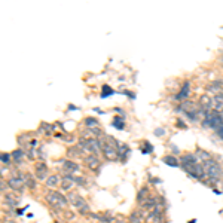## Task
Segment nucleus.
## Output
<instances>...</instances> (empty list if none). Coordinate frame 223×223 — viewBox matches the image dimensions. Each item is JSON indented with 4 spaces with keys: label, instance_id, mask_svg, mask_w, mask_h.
I'll use <instances>...</instances> for the list:
<instances>
[{
    "label": "nucleus",
    "instance_id": "f257e3e1",
    "mask_svg": "<svg viewBox=\"0 0 223 223\" xmlns=\"http://www.w3.org/2000/svg\"><path fill=\"white\" fill-rule=\"evenodd\" d=\"M181 162H183V170H185L188 174H190L192 177H195V178L204 177L205 170H204V167H201L199 164H198V159H196L193 155L183 156V158H181Z\"/></svg>",
    "mask_w": 223,
    "mask_h": 223
},
{
    "label": "nucleus",
    "instance_id": "f03ea898",
    "mask_svg": "<svg viewBox=\"0 0 223 223\" xmlns=\"http://www.w3.org/2000/svg\"><path fill=\"white\" fill-rule=\"evenodd\" d=\"M46 201L55 208H66L68 204V199L64 198L60 192H49L46 195Z\"/></svg>",
    "mask_w": 223,
    "mask_h": 223
},
{
    "label": "nucleus",
    "instance_id": "7ed1b4c3",
    "mask_svg": "<svg viewBox=\"0 0 223 223\" xmlns=\"http://www.w3.org/2000/svg\"><path fill=\"white\" fill-rule=\"evenodd\" d=\"M204 170H205V173H207L211 178H214V180H219V178L223 177L222 167H220L217 162H214V161H207V162L204 164Z\"/></svg>",
    "mask_w": 223,
    "mask_h": 223
},
{
    "label": "nucleus",
    "instance_id": "20e7f679",
    "mask_svg": "<svg viewBox=\"0 0 223 223\" xmlns=\"http://www.w3.org/2000/svg\"><path fill=\"white\" fill-rule=\"evenodd\" d=\"M68 202L70 204H73L76 208H78L80 213H85V211H88V205H86V201L83 199L82 196H79L78 193H70L68 195Z\"/></svg>",
    "mask_w": 223,
    "mask_h": 223
},
{
    "label": "nucleus",
    "instance_id": "39448f33",
    "mask_svg": "<svg viewBox=\"0 0 223 223\" xmlns=\"http://www.w3.org/2000/svg\"><path fill=\"white\" fill-rule=\"evenodd\" d=\"M207 122L204 123L205 126H210V128H214V130H220L223 126V122H222V116L219 115V113H210L208 116H207V119H205Z\"/></svg>",
    "mask_w": 223,
    "mask_h": 223
},
{
    "label": "nucleus",
    "instance_id": "423d86ee",
    "mask_svg": "<svg viewBox=\"0 0 223 223\" xmlns=\"http://www.w3.org/2000/svg\"><path fill=\"white\" fill-rule=\"evenodd\" d=\"M22 185H24V181H22L21 178H11V180H9V186H11L13 190H21Z\"/></svg>",
    "mask_w": 223,
    "mask_h": 223
},
{
    "label": "nucleus",
    "instance_id": "0eeeda50",
    "mask_svg": "<svg viewBox=\"0 0 223 223\" xmlns=\"http://www.w3.org/2000/svg\"><path fill=\"white\" fill-rule=\"evenodd\" d=\"M85 161H86V165H88L91 170H97V168H98V159H97L95 156H89V158H86Z\"/></svg>",
    "mask_w": 223,
    "mask_h": 223
},
{
    "label": "nucleus",
    "instance_id": "6e6552de",
    "mask_svg": "<svg viewBox=\"0 0 223 223\" xmlns=\"http://www.w3.org/2000/svg\"><path fill=\"white\" fill-rule=\"evenodd\" d=\"M67 167V174H75V173H78V165L76 164H73V162H64V168Z\"/></svg>",
    "mask_w": 223,
    "mask_h": 223
},
{
    "label": "nucleus",
    "instance_id": "1a4fd4ad",
    "mask_svg": "<svg viewBox=\"0 0 223 223\" xmlns=\"http://www.w3.org/2000/svg\"><path fill=\"white\" fill-rule=\"evenodd\" d=\"M189 95V83H185V86L181 88V91H180V94L177 95L178 100H181V98H186Z\"/></svg>",
    "mask_w": 223,
    "mask_h": 223
},
{
    "label": "nucleus",
    "instance_id": "9d476101",
    "mask_svg": "<svg viewBox=\"0 0 223 223\" xmlns=\"http://www.w3.org/2000/svg\"><path fill=\"white\" fill-rule=\"evenodd\" d=\"M130 223H143V216H140V213H134L130 217Z\"/></svg>",
    "mask_w": 223,
    "mask_h": 223
},
{
    "label": "nucleus",
    "instance_id": "9b49d317",
    "mask_svg": "<svg viewBox=\"0 0 223 223\" xmlns=\"http://www.w3.org/2000/svg\"><path fill=\"white\" fill-rule=\"evenodd\" d=\"M201 106H202L204 110L210 109V107H211V100H210L208 97H202V98H201Z\"/></svg>",
    "mask_w": 223,
    "mask_h": 223
},
{
    "label": "nucleus",
    "instance_id": "f8f14e48",
    "mask_svg": "<svg viewBox=\"0 0 223 223\" xmlns=\"http://www.w3.org/2000/svg\"><path fill=\"white\" fill-rule=\"evenodd\" d=\"M57 185H58V177L57 176H51V177L48 178V181H46V186L48 188H55Z\"/></svg>",
    "mask_w": 223,
    "mask_h": 223
},
{
    "label": "nucleus",
    "instance_id": "ddd939ff",
    "mask_svg": "<svg viewBox=\"0 0 223 223\" xmlns=\"http://www.w3.org/2000/svg\"><path fill=\"white\" fill-rule=\"evenodd\" d=\"M46 171H48V168L45 167V165H37V177H39V178H45V176H46Z\"/></svg>",
    "mask_w": 223,
    "mask_h": 223
},
{
    "label": "nucleus",
    "instance_id": "4468645a",
    "mask_svg": "<svg viewBox=\"0 0 223 223\" xmlns=\"http://www.w3.org/2000/svg\"><path fill=\"white\" fill-rule=\"evenodd\" d=\"M214 103H216V109L217 110H223V95H217L214 98Z\"/></svg>",
    "mask_w": 223,
    "mask_h": 223
},
{
    "label": "nucleus",
    "instance_id": "2eb2a0df",
    "mask_svg": "<svg viewBox=\"0 0 223 223\" xmlns=\"http://www.w3.org/2000/svg\"><path fill=\"white\" fill-rule=\"evenodd\" d=\"M164 162L168 164L170 167H178V162L174 159V158H164Z\"/></svg>",
    "mask_w": 223,
    "mask_h": 223
},
{
    "label": "nucleus",
    "instance_id": "dca6fc26",
    "mask_svg": "<svg viewBox=\"0 0 223 223\" xmlns=\"http://www.w3.org/2000/svg\"><path fill=\"white\" fill-rule=\"evenodd\" d=\"M125 122H123L122 119H119V118H115L113 119V126H116V128H119V130H122Z\"/></svg>",
    "mask_w": 223,
    "mask_h": 223
},
{
    "label": "nucleus",
    "instance_id": "f3484780",
    "mask_svg": "<svg viewBox=\"0 0 223 223\" xmlns=\"http://www.w3.org/2000/svg\"><path fill=\"white\" fill-rule=\"evenodd\" d=\"M25 183H27L30 188H34V186H36V183H34L33 177H30V176H25Z\"/></svg>",
    "mask_w": 223,
    "mask_h": 223
},
{
    "label": "nucleus",
    "instance_id": "a211bd4d",
    "mask_svg": "<svg viewBox=\"0 0 223 223\" xmlns=\"http://www.w3.org/2000/svg\"><path fill=\"white\" fill-rule=\"evenodd\" d=\"M110 92H113V91H112V89L109 88L107 85H104V88H103V94H101V97H103V98H106V97H107V94H110Z\"/></svg>",
    "mask_w": 223,
    "mask_h": 223
},
{
    "label": "nucleus",
    "instance_id": "6ab92c4d",
    "mask_svg": "<svg viewBox=\"0 0 223 223\" xmlns=\"http://www.w3.org/2000/svg\"><path fill=\"white\" fill-rule=\"evenodd\" d=\"M144 196H146V188H143V189L140 190V193H138V196H137V199L140 201V202H141V201L144 199Z\"/></svg>",
    "mask_w": 223,
    "mask_h": 223
},
{
    "label": "nucleus",
    "instance_id": "aec40b11",
    "mask_svg": "<svg viewBox=\"0 0 223 223\" xmlns=\"http://www.w3.org/2000/svg\"><path fill=\"white\" fill-rule=\"evenodd\" d=\"M13 158H15L16 161H21V158H22V152H21V150H16V152L13 153Z\"/></svg>",
    "mask_w": 223,
    "mask_h": 223
},
{
    "label": "nucleus",
    "instance_id": "412c9836",
    "mask_svg": "<svg viewBox=\"0 0 223 223\" xmlns=\"http://www.w3.org/2000/svg\"><path fill=\"white\" fill-rule=\"evenodd\" d=\"M86 123H88V125H97V121H95V119H92V118H91V119H86Z\"/></svg>",
    "mask_w": 223,
    "mask_h": 223
},
{
    "label": "nucleus",
    "instance_id": "4be33fe9",
    "mask_svg": "<svg viewBox=\"0 0 223 223\" xmlns=\"http://www.w3.org/2000/svg\"><path fill=\"white\" fill-rule=\"evenodd\" d=\"M2 161H3V162H8V161H9V155L3 153V155H2Z\"/></svg>",
    "mask_w": 223,
    "mask_h": 223
},
{
    "label": "nucleus",
    "instance_id": "5701e85b",
    "mask_svg": "<svg viewBox=\"0 0 223 223\" xmlns=\"http://www.w3.org/2000/svg\"><path fill=\"white\" fill-rule=\"evenodd\" d=\"M217 134L220 135V138H222V140H223V126H222V128H220V130H217Z\"/></svg>",
    "mask_w": 223,
    "mask_h": 223
},
{
    "label": "nucleus",
    "instance_id": "b1692460",
    "mask_svg": "<svg viewBox=\"0 0 223 223\" xmlns=\"http://www.w3.org/2000/svg\"><path fill=\"white\" fill-rule=\"evenodd\" d=\"M164 130H156V135H164Z\"/></svg>",
    "mask_w": 223,
    "mask_h": 223
}]
</instances>
